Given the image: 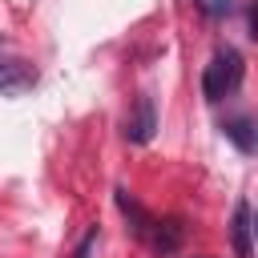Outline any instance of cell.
I'll use <instances>...</instances> for the list:
<instances>
[{"label": "cell", "instance_id": "5b68a950", "mask_svg": "<svg viewBox=\"0 0 258 258\" xmlns=\"http://www.w3.org/2000/svg\"><path fill=\"white\" fill-rule=\"evenodd\" d=\"M153 129H157V113H153V97H137V105H133V113L125 117V141H133V145H145V141L153 137Z\"/></svg>", "mask_w": 258, "mask_h": 258}, {"label": "cell", "instance_id": "7a4b0ae2", "mask_svg": "<svg viewBox=\"0 0 258 258\" xmlns=\"http://www.w3.org/2000/svg\"><path fill=\"white\" fill-rule=\"evenodd\" d=\"M181 238H185V230H181L177 218H153V226H149V234H145L141 242H145L149 254H157V258H173V254L181 250Z\"/></svg>", "mask_w": 258, "mask_h": 258}, {"label": "cell", "instance_id": "52a82bcc", "mask_svg": "<svg viewBox=\"0 0 258 258\" xmlns=\"http://www.w3.org/2000/svg\"><path fill=\"white\" fill-rule=\"evenodd\" d=\"M93 246H97V230H89V234L81 238V246H77V254H73V258H89V254H93Z\"/></svg>", "mask_w": 258, "mask_h": 258}, {"label": "cell", "instance_id": "277c9868", "mask_svg": "<svg viewBox=\"0 0 258 258\" xmlns=\"http://www.w3.org/2000/svg\"><path fill=\"white\" fill-rule=\"evenodd\" d=\"M230 242H234V254L238 258H254V210L250 202H238L234 206V218H230Z\"/></svg>", "mask_w": 258, "mask_h": 258}, {"label": "cell", "instance_id": "8992f818", "mask_svg": "<svg viewBox=\"0 0 258 258\" xmlns=\"http://www.w3.org/2000/svg\"><path fill=\"white\" fill-rule=\"evenodd\" d=\"M36 81V69L20 56H4V40H0V93H20Z\"/></svg>", "mask_w": 258, "mask_h": 258}, {"label": "cell", "instance_id": "ba28073f", "mask_svg": "<svg viewBox=\"0 0 258 258\" xmlns=\"http://www.w3.org/2000/svg\"><path fill=\"white\" fill-rule=\"evenodd\" d=\"M250 36H258V0H250Z\"/></svg>", "mask_w": 258, "mask_h": 258}, {"label": "cell", "instance_id": "6da1fadb", "mask_svg": "<svg viewBox=\"0 0 258 258\" xmlns=\"http://www.w3.org/2000/svg\"><path fill=\"white\" fill-rule=\"evenodd\" d=\"M242 73H246L242 52H238V48H230V44H226V48H218V52L210 56L206 73H202V93H206V101H222V97L238 93Z\"/></svg>", "mask_w": 258, "mask_h": 258}, {"label": "cell", "instance_id": "9c48e42d", "mask_svg": "<svg viewBox=\"0 0 258 258\" xmlns=\"http://www.w3.org/2000/svg\"><path fill=\"white\" fill-rule=\"evenodd\" d=\"M254 242H258V210H254Z\"/></svg>", "mask_w": 258, "mask_h": 258}, {"label": "cell", "instance_id": "3957f363", "mask_svg": "<svg viewBox=\"0 0 258 258\" xmlns=\"http://www.w3.org/2000/svg\"><path fill=\"white\" fill-rule=\"evenodd\" d=\"M222 133H226V141L238 153H250V157L258 153V113H234V117H226Z\"/></svg>", "mask_w": 258, "mask_h": 258}]
</instances>
